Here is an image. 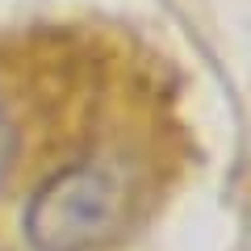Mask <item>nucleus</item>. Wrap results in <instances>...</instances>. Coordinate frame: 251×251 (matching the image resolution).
I'll return each instance as SVG.
<instances>
[{
	"instance_id": "obj_1",
	"label": "nucleus",
	"mask_w": 251,
	"mask_h": 251,
	"mask_svg": "<svg viewBox=\"0 0 251 251\" xmlns=\"http://www.w3.org/2000/svg\"><path fill=\"white\" fill-rule=\"evenodd\" d=\"M126 222V184L105 163H75L50 176L25 205L34 251H97Z\"/></svg>"
},
{
	"instance_id": "obj_2",
	"label": "nucleus",
	"mask_w": 251,
	"mask_h": 251,
	"mask_svg": "<svg viewBox=\"0 0 251 251\" xmlns=\"http://www.w3.org/2000/svg\"><path fill=\"white\" fill-rule=\"evenodd\" d=\"M13 163H17V126H13L9 109H4V100H0V188H4V180H9Z\"/></svg>"
}]
</instances>
